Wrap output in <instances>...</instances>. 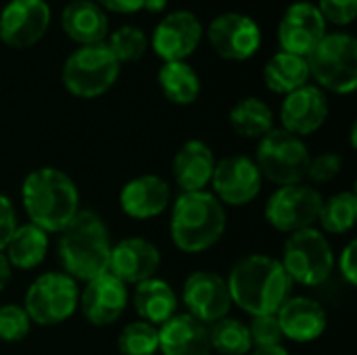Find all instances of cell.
I'll use <instances>...</instances> for the list:
<instances>
[{"mask_svg": "<svg viewBox=\"0 0 357 355\" xmlns=\"http://www.w3.org/2000/svg\"><path fill=\"white\" fill-rule=\"evenodd\" d=\"M96 4H100L102 8L107 10H113V13H136L142 8L144 0H96Z\"/></svg>", "mask_w": 357, "mask_h": 355, "instance_id": "ab89813d", "label": "cell"}, {"mask_svg": "<svg viewBox=\"0 0 357 355\" xmlns=\"http://www.w3.org/2000/svg\"><path fill=\"white\" fill-rule=\"evenodd\" d=\"M280 264L293 285L320 287L335 270V251L320 228H305L287 239Z\"/></svg>", "mask_w": 357, "mask_h": 355, "instance_id": "ba28073f", "label": "cell"}, {"mask_svg": "<svg viewBox=\"0 0 357 355\" xmlns=\"http://www.w3.org/2000/svg\"><path fill=\"white\" fill-rule=\"evenodd\" d=\"M130 301L128 287L117 280L113 274L105 272L92 280L86 282V287L79 291V303L84 318L94 326H109L115 324Z\"/></svg>", "mask_w": 357, "mask_h": 355, "instance_id": "9a60e30c", "label": "cell"}, {"mask_svg": "<svg viewBox=\"0 0 357 355\" xmlns=\"http://www.w3.org/2000/svg\"><path fill=\"white\" fill-rule=\"evenodd\" d=\"M134 310L140 316V320L159 328L163 322H167L176 314L178 297H176L174 289L169 287V282L155 276V278H149V280L136 285Z\"/></svg>", "mask_w": 357, "mask_h": 355, "instance_id": "d4e9b609", "label": "cell"}, {"mask_svg": "<svg viewBox=\"0 0 357 355\" xmlns=\"http://www.w3.org/2000/svg\"><path fill=\"white\" fill-rule=\"evenodd\" d=\"M172 203V186L155 174H142L126 182L119 192L121 211L134 220H151L161 216Z\"/></svg>", "mask_w": 357, "mask_h": 355, "instance_id": "ffe728a7", "label": "cell"}, {"mask_svg": "<svg viewBox=\"0 0 357 355\" xmlns=\"http://www.w3.org/2000/svg\"><path fill=\"white\" fill-rule=\"evenodd\" d=\"M61 25L65 33L82 44H100L109 33V19L100 4L94 0H73L61 13Z\"/></svg>", "mask_w": 357, "mask_h": 355, "instance_id": "cb8c5ba5", "label": "cell"}, {"mask_svg": "<svg viewBox=\"0 0 357 355\" xmlns=\"http://www.w3.org/2000/svg\"><path fill=\"white\" fill-rule=\"evenodd\" d=\"M228 216L213 192H180L172 209L169 234L184 253H203L218 245L226 232Z\"/></svg>", "mask_w": 357, "mask_h": 355, "instance_id": "277c9868", "label": "cell"}, {"mask_svg": "<svg viewBox=\"0 0 357 355\" xmlns=\"http://www.w3.org/2000/svg\"><path fill=\"white\" fill-rule=\"evenodd\" d=\"M310 77L318 88L351 94L357 86V42L351 33H326L307 56Z\"/></svg>", "mask_w": 357, "mask_h": 355, "instance_id": "52a82bcc", "label": "cell"}, {"mask_svg": "<svg viewBox=\"0 0 357 355\" xmlns=\"http://www.w3.org/2000/svg\"><path fill=\"white\" fill-rule=\"evenodd\" d=\"M19 222H17V211L15 205L8 197L0 195V251H4L6 243L15 234Z\"/></svg>", "mask_w": 357, "mask_h": 355, "instance_id": "74e56055", "label": "cell"}, {"mask_svg": "<svg viewBox=\"0 0 357 355\" xmlns=\"http://www.w3.org/2000/svg\"><path fill=\"white\" fill-rule=\"evenodd\" d=\"M264 178L255 161L247 155H230L222 161H215L211 176L213 197L222 205L243 207L257 199L261 192Z\"/></svg>", "mask_w": 357, "mask_h": 355, "instance_id": "8fae6325", "label": "cell"}, {"mask_svg": "<svg viewBox=\"0 0 357 355\" xmlns=\"http://www.w3.org/2000/svg\"><path fill=\"white\" fill-rule=\"evenodd\" d=\"M119 61L105 42L73 50L63 65V84L77 98H98L119 77Z\"/></svg>", "mask_w": 357, "mask_h": 355, "instance_id": "5b68a950", "label": "cell"}, {"mask_svg": "<svg viewBox=\"0 0 357 355\" xmlns=\"http://www.w3.org/2000/svg\"><path fill=\"white\" fill-rule=\"evenodd\" d=\"M157 80L163 96L174 105H192L201 94V80L197 71L184 61L163 63Z\"/></svg>", "mask_w": 357, "mask_h": 355, "instance_id": "83f0119b", "label": "cell"}, {"mask_svg": "<svg viewBox=\"0 0 357 355\" xmlns=\"http://www.w3.org/2000/svg\"><path fill=\"white\" fill-rule=\"evenodd\" d=\"M159 352L163 355H211L207 324L190 314H174L159 326Z\"/></svg>", "mask_w": 357, "mask_h": 355, "instance_id": "7402d4cb", "label": "cell"}, {"mask_svg": "<svg viewBox=\"0 0 357 355\" xmlns=\"http://www.w3.org/2000/svg\"><path fill=\"white\" fill-rule=\"evenodd\" d=\"M79 303L77 282L65 272H44L25 291L23 310L31 324L56 326L69 320Z\"/></svg>", "mask_w": 357, "mask_h": 355, "instance_id": "9c48e42d", "label": "cell"}, {"mask_svg": "<svg viewBox=\"0 0 357 355\" xmlns=\"http://www.w3.org/2000/svg\"><path fill=\"white\" fill-rule=\"evenodd\" d=\"M167 6V0H144L142 8L149 10V13H163Z\"/></svg>", "mask_w": 357, "mask_h": 355, "instance_id": "7bdbcfd3", "label": "cell"}, {"mask_svg": "<svg viewBox=\"0 0 357 355\" xmlns=\"http://www.w3.org/2000/svg\"><path fill=\"white\" fill-rule=\"evenodd\" d=\"M182 299L188 310L186 314H190L207 326L226 318L232 308L226 278L209 270L195 272L186 278Z\"/></svg>", "mask_w": 357, "mask_h": 355, "instance_id": "4fadbf2b", "label": "cell"}, {"mask_svg": "<svg viewBox=\"0 0 357 355\" xmlns=\"http://www.w3.org/2000/svg\"><path fill=\"white\" fill-rule=\"evenodd\" d=\"M316 6L324 21L335 25H349L357 17V0H320Z\"/></svg>", "mask_w": 357, "mask_h": 355, "instance_id": "8d00e7d4", "label": "cell"}, {"mask_svg": "<svg viewBox=\"0 0 357 355\" xmlns=\"http://www.w3.org/2000/svg\"><path fill=\"white\" fill-rule=\"evenodd\" d=\"M48 232L33 224L17 226L15 234L4 247V255L17 270H33L38 268L48 253Z\"/></svg>", "mask_w": 357, "mask_h": 355, "instance_id": "484cf974", "label": "cell"}, {"mask_svg": "<svg viewBox=\"0 0 357 355\" xmlns=\"http://www.w3.org/2000/svg\"><path fill=\"white\" fill-rule=\"evenodd\" d=\"M326 36V21L316 4L295 2L287 8L278 25V40L284 52L307 59Z\"/></svg>", "mask_w": 357, "mask_h": 355, "instance_id": "e0dca14e", "label": "cell"}, {"mask_svg": "<svg viewBox=\"0 0 357 355\" xmlns=\"http://www.w3.org/2000/svg\"><path fill=\"white\" fill-rule=\"evenodd\" d=\"M328 117V98L322 88L305 84L289 94L280 105L282 130L303 138L318 132Z\"/></svg>", "mask_w": 357, "mask_h": 355, "instance_id": "d6986e66", "label": "cell"}, {"mask_svg": "<svg viewBox=\"0 0 357 355\" xmlns=\"http://www.w3.org/2000/svg\"><path fill=\"white\" fill-rule=\"evenodd\" d=\"M324 197L318 188L307 184L278 186L266 203V220L272 228L293 234L305 228H314L320 216Z\"/></svg>", "mask_w": 357, "mask_h": 355, "instance_id": "30bf717a", "label": "cell"}, {"mask_svg": "<svg viewBox=\"0 0 357 355\" xmlns=\"http://www.w3.org/2000/svg\"><path fill=\"white\" fill-rule=\"evenodd\" d=\"M107 46L121 65V63H134V61L142 59L149 48V40L142 29H138L134 25H123V27H117L109 36Z\"/></svg>", "mask_w": 357, "mask_h": 355, "instance_id": "d6a6232c", "label": "cell"}, {"mask_svg": "<svg viewBox=\"0 0 357 355\" xmlns=\"http://www.w3.org/2000/svg\"><path fill=\"white\" fill-rule=\"evenodd\" d=\"M310 80V67L307 59L291 54V52H276L264 67V82L272 92L289 94L301 86H305Z\"/></svg>", "mask_w": 357, "mask_h": 355, "instance_id": "4316f807", "label": "cell"}, {"mask_svg": "<svg viewBox=\"0 0 357 355\" xmlns=\"http://www.w3.org/2000/svg\"><path fill=\"white\" fill-rule=\"evenodd\" d=\"M207 38L220 56L228 61H247L259 50L261 29L249 15L224 13L209 23Z\"/></svg>", "mask_w": 357, "mask_h": 355, "instance_id": "7c38bea8", "label": "cell"}, {"mask_svg": "<svg viewBox=\"0 0 357 355\" xmlns=\"http://www.w3.org/2000/svg\"><path fill=\"white\" fill-rule=\"evenodd\" d=\"M343 169V159L337 153H322L318 157L310 159L305 178L314 184H326L333 182Z\"/></svg>", "mask_w": 357, "mask_h": 355, "instance_id": "d590c367", "label": "cell"}, {"mask_svg": "<svg viewBox=\"0 0 357 355\" xmlns=\"http://www.w3.org/2000/svg\"><path fill=\"white\" fill-rule=\"evenodd\" d=\"M10 278H13V266L6 259L4 251H0V291L6 289V285L10 282Z\"/></svg>", "mask_w": 357, "mask_h": 355, "instance_id": "60d3db41", "label": "cell"}, {"mask_svg": "<svg viewBox=\"0 0 357 355\" xmlns=\"http://www.w3.org/2000/svg\"><path fill=\"white\" fill-rule=\"evenodd\" d=\"M211 352L220 355H249L253 349V341L249 335V326L236 318H222L207 326Z\"/></svg>", "mask_w": 357, "mask_h": 355, "instance_id": "f546056e", "label": "cell"}, {"mask_svg": "<svg viewBox=\"0 0 357 355\" xmlns=\"http://www.w3.org/2000/svg\"><path fill=\"white\" fill-rule=\"evenodd\" d=\"M249 355H289V352L282 345H272V347H253Z\"/></svg>", "mask_w": 357, "mask_h": 355, "instance_id": "b9f144b4", "label": "cell"}, {"mask_svg": "<svg viewBox=\"0 0 357 355\" xmlns=\"http://www.w3.org/2000/svg\"><path fill=\"white\" fill-rule=\"evenodd\" d=\"M23 209L29 224L44 232H61L79 211V190L69 174L56 167L29 172L21 186Z\"/></svg>", "mask_w": 357, "mask_h": 355, "instance_id": "7a4b0ae2", "label": "cell"}, {"mask_svg": "<svg viewBox=\"0 0 357 355\" xmlns=\"http://www.w3.org/2000/svg\"><path fill=\"white\" fill-rule=\"evenodd\" d=\"M31 331V320L23 305L6 303L0 305V341L4 343H19Z\"/></svg>", "mask_w": 357, "mask_h": 355, "instance_id": "836d02e7", "label": "cell"}, {"mask_svg": "<svg viewBox=\"0 0 357 355\" xmlns=\"http://www.w3.org/2000/svg\"><path fill=\"white\" fill-rule=\"evenodd\" d=\"M226 282L232 305H238L249 316L276 314L293 295V280L280 259L264 253H251L238 259Z\"/></svg>", "mask_w": 357, "mask_h": 355, "instance_id": "6da1fadb", "label": "cell"}, {"mask_svg": "<svg viewBox=\"0 0 357 355\" xmlns=\"http://www.w3.org/2000/svg\"><path fill=\"white\" fill-rule=\"evenodd\" d=\"M247 326H249L253 347H272V345H282V341H284V335H282L276 314L251 316V322Z\"/></svg>", "mask_w": 357, "mask_h": 355, "instance_id": "e575fe53", "label": "cell"}, {"mask_svg": "<svg viewBox=\"0 0 357 355\" xmlns=\"http://www.w3.org/2000/svg\"><path fill=\"white\" fill-rule=\"evenodd\" d=\"M213 169H215V157L211 146L197 138L184 142L172 161L174 180L182 192L207 190V186L211 184Z\"/></svg>", "mask_w": 357, "mask_h": 355, "instance_id": "603a6c76", "label": "cell"}, {"mask_svg": "<svg viewBox=\"0 0 357 355\" xmlns=\"http://www.w3.org/2000/svg\"><path fill=\"white\" fill-rule=\"evenodd\" d=\"M48 25L50 6L44 0H10L0 13V40L10 48H29Z\"/></svg>", "mask_w": 357, "mask_h": 355, "instance_id": "5bb4252c", "label": "cell"}, {"mask_svg": "<svg viewBox=\"0 0 357 355\" xmlns=\"http://www.w3.org/2000/svg\"><path fill=\"white\" fill-rule=\"evenodd\" d=\"M335 266H339V272L343 276V280L349 285V287H356L357 285V243L356 241H349L343 251H341V257L335 259Z\"/></svg>", "mask_w": 357, "mask_h": 355, "instance_id": "f35d334b", "label": "cell"}, {"mask_svg": "<svg viewBox=\"0 0 357 355\" xmlns=\"http://www.w3.org/2000/svg\"><path fill=\"white\" fill-rule=\"evenodd\" d=\"M159 266H161L159 247L146 239L130 236L111 247L107 272L128 287V285H140L149 278H155Z\"/></svg>", "mask_w": 357, "mask_h": 355, "instance_id": "ac0fdd59", "label": "cell"}, {"mask_svg": "<svg viewBox=\"0 0 357 355\" xmlns=\"http://www.w3.org/2000/svg\"><path fill=\"white\" fill-rule=\"evenodd\" d=\"M203 40V25L190 10H174L165 15L153 31L151 46L165 63L184 61Z\"/></svg>", "mask_w": 357, "mask_h": 355, "instance_id": "2e32d148", "label": "cell"}, {"mask_svg": "<svg viewBox=\"0 0 357 355\" xmlns=\"http://www.w3.org/2000/svg\"><path fill=\"white\" fill-rule=\"evenodd\" d=\"M59 234L61 268L75 282H88L109 270L113 245L109 228L98 213L79 209Z\"/></svg>", "mask_w": 357, "mask_h": 355, "instance_id": "3957f363", "label": "cell"}, {"mask_svg": "<svg viewBox=\"0 0 357 355\" xmlns=\"http://www.w3.org/2000/svg\"><path fill=\"white\" fill-rule=\"evenodd\" d=\"M284 339L293 343H312L320 339L328 326L326 310L312 297H289L276 312Z\"/></svg>", "mask_w": 357, "mask_h": 355, "instance_id": "44dd1931", "label": "cell"}, {"mask_svg": "<svg viewBox=\"0 0 357 355\" xmlns=\"http://www.w3.org/2000/svg\"><path fill=\"white\" fill-rule=\"evenodd\" d=\"M117 349L121 355H155L159 352V328L144 320L130 322L117 337Z\"/></svg>", "mask_w": 357, "mask_h": 355, "instance_id": "1f68e13d", "label": "cell"}, {"mask_svg": "<svg viewBox=\"0 0 357 355\" xmlns=\"http://www.w3.org/2000/svg\"><path fill=\"white\" fill-rule=\"evenodd\" d=\"M230 126L238 136L259 140L274 128V113L266 100L257 96H249L232 107Z\"/></svg>", "mask_w": 357, "mask_h": 355, "instance_id": "f1b7e54d", "label": "cell"}, {"mask_svg": "<svg viewBox=\"0 0 357 355\" xmlns=\"http://www.w3.org/2000/svg\"><path fill=\"white\" fill-rule=\"evenodd\" d=\"M310 159L312 155L303 138L282 128H272L264 138H259L253 161L261 178L278 186H291L305 180Z\"/></svg>", "mask_w": 357, "mask_h": 355, "instance_id": "8992f818", "label": "cell"}, {"mask_svg": "<svg viewBox=\"0 0 357 355\" xmlns=\"http://www.w3.org/2000/svg\"><path fill=\"white\" fill-rule=\"evenodd\" d=\"M357 197L351 190H343L326 199L320 207L318 222L324 234H345L356 226Z\"/></svg>", "mask_w": 357, "mask_h": 355, "instance_id": "4dcf8cb0", "label": "cell"}]
</instances>
